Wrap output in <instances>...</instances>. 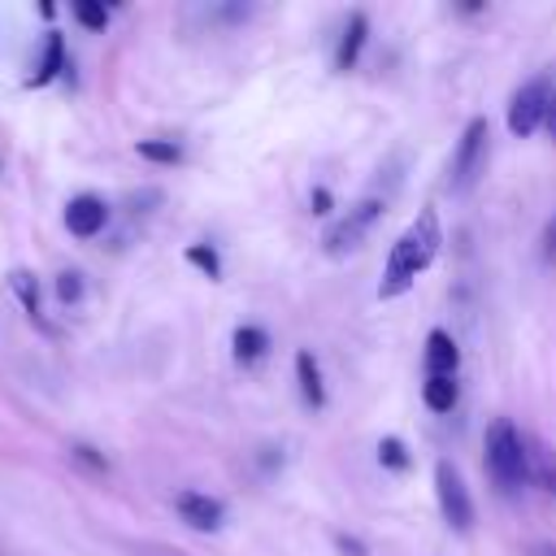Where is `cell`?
Segmentation results:
<instances>
[{"instance_id":"7","label":"cell","mask_w":556,"mask_h":556,"mask_svg":"<svg viewBox=\"0 0 556 556\" xmlns=\"http://www.w3.org/2000/svg\"><path fill=\"white\" fill-rule=\"evenodd\" d=\"M174 508L191 530H222V521H226V504L217 495H204V491H178Z\"/></svg>"},{"instance_id":"24","label":"cell","mask_w":556,"mask_h":556,"mask_svg":"<svg viewBox=\"0 0 556 556\" xmlns=\"http://www.w3.org/2000/svg\"><path fill=\"white\" fill-rule=\"evenodd\" d=\"M534 556H556V543H539V547H534Z\"/></svg>"},{"instance_id":"21","label":"cell","mask_w":556,"mask_h":556,"mask_svg":"<svg viewBox=\"0 0 556 556\" xmlns=\"http://www.w3.org/2000/svg\"><path fill=\"white\" fill-rule=\"evenodd\" d=\"M543 261H556V213H552V222L543 230Z\"/></svg>"},{"instance_id":"5","label":"cell","mask_w":556,"mask_h":556,"mask_svg":"<svg viewBox=\"0 0 556 556\" xmlns=\"http://www.w3.org/2000/svg\"><path fill=\"white\" fill-rule=\"evenodd\" d=\"M552 74H534V78H526L517 91H513V100H508V130L517 135V139H526V135H534V130H543V117H547V104H552Z\"/></svg>"},{"instance_id":"13","label":"cell","mask_w":556,"mask_h":556,"mask_svg":"<svg viewBox=\"0 0 556 556\" xmlns=\"http://www.w3.org/2000/svg\"><path fill=\"white\" fill-rule=\"evenodd\" d=\"M456 395H460L456 378H426L421 382V400H426L430 413H452L456 408Z\"/></svg>"},{"instance_id":"11","label":"cell","mask_w":556,"mask_h":556,"mask_svg":"<svg viewBox=\"0 0 556 556\" xmlns=\"http://www.w3.org/2000/svg\"><path fill=\"white\" fill-rule=\"evenodd\" d=\"M295 382H300V395H304V404L308 408H326V382H321V365H317V356L304 348V352H295Z\"/></svg>"},{"instance_id":"4","label":"cell","mask_w":556,"mask_h":556,"mask_svg":"<svg viewBox=\"0 0 556 556\" xmlns=\"http://www.w3.org/2000/svg\"><path fill=\"white\" fill-rule=\"evenodd\" d=\"M382 208H387L382 195H365V200H356L343 217H334V222L326 226V235H321V252H326V256H348V252H356V248L365 243V235L378 226Z\"/></svg>"},{"instance_id":"14","label":"cell","mask_w":556,"mask_h":556,"mask_svg":"<svg viewBox=\"0 0 556 556\" xmlns=\"http://www.w3.org/2000/svg\"><path fill=\"white\" fill-rule=\"evenodd\" d=\"M61 56H65V48H61V35L52 30V35H48V48H43V61H39V74H35L30 83H35V87H39V83H48V78L61 70Z\"/></svg>"},{"instance_id":"22","label":"cell","mask_w":556,"mask_h":556,"mask_svg":"<svg viewBox=\"0 0 556 556\" xmlns=\"http://www.w3.org/2000/svg\"><path fill=\"white\" fill-rule=\"evenodd\" d=\"M308 204H313V213H330V204H334V200H330V191H326V187H313Z\"/></svg>"},{"instance_id":"10","label":"cell","mask_w":556,"mask_h":556,"mask_svg":"<svg viewBox=\"0 0 556 556\" xmlns=\"http://www.w3.org/2000/svg\"><path fill=\"white\" fill-rule=\"evenodd\" d=\"M365 39H369V17L356 9V13H348V22H343V35H339V48H334V70H339V74H348V70L361 61V48H365Z\"/></svg>"},{"instance_id":"19","label":"cell","mask_w":556,"mask_h":556,"mask_svg":"<svg viewBox=\"0 0 556 556\" xmlns=\"http://www.w3.org/2000/svg\"><path fill=\"white\" fill-rule=\"evenodd\" d=\"M56 295H61L65 304H74V300L83 295V274H78V269H65V274H56Z\"/></svg>"},{"instance_id":"1","label":"cell","mask_w":556,"mask_h":556,"mask_svg":"<svg viewBox=\"0 0 556 556\" xmlns=\"http://www.w3.org/2000/svg\"><path fill=\"white\" fill-rule=\"evenodd\" d=\"M439 248H443V226H439V213H434V208H421V213H417V217H413V222L400 230V239L391 243L387 265H382L378 295H382V300L404 295V291L417 282V274H426V269L434 265Z\"/></svg>"},{"instance_id":"23","label":"cell","mask_w":556,"mask_h":556,"mask_svg":"<svg viewBox=\"0 0 556 556\" xmlns=\"http://www.w3.org/2000/svg\"><path fill=\"white\" fill-rule=\"evenodd\" d=\"M543 130L556 139V91H552V104H547V117H543Z\"/></svg>"},{"instance_id":"3","label":"cell","mask_w":556,"mask_h":556,"mask_svg":"<svg viewBox=\"0 0 556 556\" xmlns=\"http://www.w3.org/2000/svg\"><path fill=\"white\" fill-rule=\"evenodd\" d=\"M486 152H491V126H486V117H469L465 130H460V139H456V148H452L447 182H443V187H447L452 195L473 191V182H478L482 169H486Z\"/></svg>"},{"instance_id":"15","label":"cell","mask_w":556,"mask_h":556,"mask_svg":"<svg viewBox=\"0 0 556 556\" xmlns=\"http://www.w3.org/2000/svg\"><path fill=\"white\" fill-rule=\"evenodd\" d=\"M139 156L161 161V165H174V161H182V148H178L174 139H143V143H139Z\"/></svg>"},{"instance_id":"8","label":"cell","mask_w":556,"mask_h":556,"mask_svg":"<svg viewBox=\"0 0 556 556\" xmlns=\"http://www.w3.org/2000/svg\"><path fill=\"white\" fill-rule=\"evenodd\" d=\"M104 222H109V204L100 195H74L65 204V230L74 239H96L104 230Z\"/></svg>"},{"instance_id":"12","label":"cell","mask_w":556,"mask_h":556,"mask_svg":"<svg viewBox=\"0 0 556 556\" xmlns=\"http://www.w3.org/2000/svg\"><path fill=\"white\" fill-rule=\"evenodd\" d=\"M230 343H235V361H243V365H252V361H261L269 352V334L261 326H239Z\"/></svg>"},{"instance_id":"6","label":"cell","mask_w":556,"mask_h":556,"mask_svg":"<svg viewBox=\"0 0 556 556\" xmlns=\"http://www.w3.org/2000/svg\"><path fill=\"white\" fill-rule=\"evenodd\" d=\"M434 500H439L443 521L456 534H465L473 526V500H469V486H465V478H460V469L452 460H439L434 465Z\"/></svg>"},{"instance_id":"2","label":"cell","mask_w":556,"mask_h":556,"mask_svg":"<svg viewBox=\"0 0 556 556\" xmlns=\"http://www.w3.org/2000/svg\"><path fill=\"white\" fill-rule=\"evenodd\" d=\"M482 469L500 491H521L530 482V439L508 421L495 417L482 439Z\"/></svg>"},{"instance_id":"20","label":"cell","mask_w":556,"mask_h":556,"mask_svg":"<svg viewBox=\"0 0 556 556\" xmlns=\"http://www.w3.org/2000/svg\"><path fill=\"white\" fill-rule=\"evenodd\" d=\"M334 547H339L343 556H365V543L352 539V534H334Z\"/></svg>"},{"instance_id":"9","label":"cell","mask_w":556,"mask_h":556,"mask_svg":"<svg viewBox=\"0 0 556 556\" xmlns=\"http://www.w3.org/2000/svg\"><path fill=\"white\" fill-rule=\"evenodd\" d=\"M460 365V348L447 330H430L426 334V378H456Z\"/></svg>"},{"instance_id":"16","label":"cell","mask_w":556,"mask_h":556,"mask_svg":"<svg viewBox=\"0 0 556 556\" xmlns=\"http://www.w3.org/2000/svg\"><path fill=\"white\" fill-rule=\"evenodd\" d=\"M378 460H382L387 469H408V447H404V439L387 434V439L378 443Z\"/></svg>"},{"instance_id":"18","label":"cell","mask_w":556,"mask_h":556,"mask_svg":"<svg viewBox=\"0 0 556 556\" xmlns=\"http://www.w3.org/2000/svg\"><path fill=\"white\" fill-rule=\"evenodd\" d=\"M74 17H78L83 26H91V30H104L109 9H100V4H91V0H78V4H74Z\"/></svg>"},{"instance_id":"17","label":"cell","mask_w":556,"mask_h":556,"mask_svg":"<svg viewBox=\"0 0 556 556\" xmlns=\"http://www.w3.org/2000/svg\"><path fill=\"white\" fill-rule=\"evenodd\" d=\"M187 261L200 265L208 278H222V261H217V252H213L208 243H191V248H187Z\"/></svg>"}]
</instances>
